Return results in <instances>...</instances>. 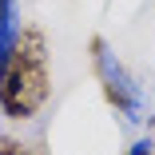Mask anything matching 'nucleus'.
Listing matches in <instances>:
<instances>
[{
	"instance_id": "f257e3e1",
	"label": "nucleus",
	"mask_w": 155,
	"mask_h": 155,
	"mask_svg": "<svg viewBox=\"0 0 155 155\" xmlns=\"http://www.w3.org/2000/svg\"><path fill=\"white\" fill-rule=\"evenodd\" d=\"M52 96V72H48V36L40 28H20L8 72L0 80V111L8 119H32Z\"/></svg>"
},
{
	"instance_id": "f03ea898",
	"label": "nucleus",
	"mask_w": 155,
	"mask_h": 155,
	"mask_svg": "<svg viewBox=\"0 0 155 155\" xmlns=\"http://www.w3.org/2000/svg\"><path fill=\"white\" fill-rule=\"evenodd\" d=\"M91 60H96V72H100L104 100H107L119 115H127L131 123H143V119H147L143 87H139V84H135V76H131V72L115 60V52H107L104 36H96V40H91Z\"/></svg>"
},
{
	"instance_id": "7ed1b4c3",
	"label": "nucleus",
	"mask_w": 155,
	"mask_h": 155,
	"mask_svg": "<svg viewBox=\"0 0 155 155\" xmlns=\"http://www.w3.org/2000/svg\"><path fill=\"white\" fill-rule=\"evenodd\" d=\"M16 20L12 24H4L0 28V80H4V72H8V60H12V44H16Z\"/></svg>"
},
{
	"instance_id": "20e7f679",
	"label": "nucleus",
	"mask_w": 155,
	"mask_h": 155,
	"mask_svg": "<svg viewBox=\"0 0 155 155\" xmlns=\"http://www.w3.org/2000/svg\"><path fill=\"white\" fill-rule=\"evenodd\" d=\"M0 155H32L28 143H20L16 135H0Z\"/></svg>"
},
{
	"instance_id": "39448f33",
	"label": "nucleus",
	"mask_w": 155,
	"mask_h": 155,
	"mask_svg": "<svg viewBox=\"0 0 155 155\" xmlns=\"http://www.w3.org/2000/svg\"><path fill=\"white\" fill-rule=\"evenodd\" d=\"M127 155H155V143H151V139H139V143L127 147Z\"/></svg>"
},
{
	"instance_id": "423d86ee",
	"label": "nucleus",
	"mask_w": 155,
	"mask_h": 155,
	"mask_svg": "<svg viewBox=\"0 0 155 155\" xmlns=\"http://www.w3.org/2000/svg\"><path fill=\"white\" fill-rule=\"evenodd\" d=\"M16 20V12H12V0H0V28L4 24H12Z\"/></svg>"
}]
</instances>
